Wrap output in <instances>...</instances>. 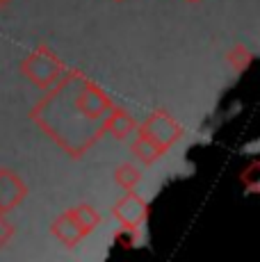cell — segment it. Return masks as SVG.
Instances as JSON below:
<instances>
[]
</instances>
